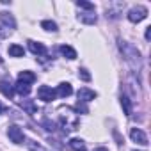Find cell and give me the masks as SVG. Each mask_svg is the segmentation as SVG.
I'll list each match as a JSON object with an SVG mask.
<instances>
[{
  "label": "cell",
  "instance_id": "cell-18",
  "mask_svg": "<svg viewBox=\"0 0 151 151\" xmlns=\"http://www.w3.org/2000/svg\"><path fill=\"white\" fill-rule=\"evenodd\" d=\"M121 107H123V110H124V114L126 116H132V100L128 98V96H121Z\"/></svg>",
  "mask_w": 151,
  "mask_h": 151
},
{
  "label": "cell",
  "instance_id": "cell-10",
  "mask_svg": "<svg viewBox=\"0 0 151 151\" xmlns=\"http://www.w3.org/2000/svg\"><path fill=\"white\" fill-rule=\"evenodd\" d=\"M29 50L34 53V55H46V48L43 43H37V41H29Z\"/></svg>",
  "mask_w": 151,
  "mask_h": 151
},
{
  "label": "cell",
  "instance_id": "cell-6",
  "mask_svg": "<svg viewBox=\"0 0 151 151\" xmlns=\"http://www.w3.org/2000/svg\"><path fill=\"white\" fill-rule=\"evenodd\" d=\"M130 139H132L133 142L140 144V146H147V144H149V142H147V135H146L140 128H132V130H130Z\"/></svg>",
  "mask_w": 151,
  "mask_h": 151
},
{
  "label": "cell",
  "instance_id": "cell-19",
  "mask_svg": "<svg viewBox=\"0 0 151 151\" xmlns=\"http://www.w3.org/2000/svg\"><path fill=\"white\" fill-rule=\"evenodd\" d=\"M41 27H43L45 30H48V32H57V30H59V29H57V23L52 22V20H43V22H41Z\"/></svg>",
  "mask_w": 151,
  "mask_h": 151
},
{
  "label": "cell",
  "instance_id": "cell-7",
  "mask_svg": "<svg viewBox=\"0 0 151 151\" xmlns=\"http://www.w3.org/2000/svg\"><path fill=\"white\" fill-rule=\"evenodd\" d=\"M77 96H78V101L87 103V101H93V100L96 98V93H94V91H91L89 87H82V89L77 93Z\"/></svg>",
  "mask_w": 151,
  "mask_h": 151
},
{
  "label": "cell",
  "instance_id": "cell-2",
  "mask_svg": "<svg viewBox=\"0 0 151 151\" xmlns=\"http://www.w3.org/2000/svg\"><path fill=\"white\" fill-rule=\"evenodd\" d=\"M119 48H121L124 59L130 62V66H132L133 69H140L142 60H140V53H139V50H137L135 46H132L130 43H126V41H119Z\"/></svg>",
  "mask_w": 151,
  "mask_h": 151
},
{
  "label": "cell",
  "instance_id": "cell-11",
  "mask_svg": "<svg viewBox=\"0 0 151 151\" xmlns=\"http://www.w3.org/2000/svg\"><path fill=\"white\" fill-rule=\"evenodd\" d=\"M68 146H69L71 151H87V146H86V142L82 139H71L68 142Z\"/></svg>",
  "mask_w": 151,
  "mask_h": 151
},
{
  "label": "cell",
  "instance_id": "cell-14",
  "mask_svg": "<svg viewBox=\"0 0 151 151\" xmlns=\"http://www.w3.org/2000/svg\"><path fill=\"white\" fill-rule=\"evenodd\" d=\"M36 80V75L32 71H22L18 75V82H23V84H32Z\"/></svg>",
  "mask_w": 151,
  "mask_h": 151
},
{
  "label": "cell",
  "instance_id": "cell-25",
  "mask_svg": "<svg viewBox=\"0 0 151 151\" xmlns=\"http://www.w3.org/2000/svg\"><path fill=\"white\" fill-rule=\"evenodd\" d=\"M146 39H151V27L146 29Z\"/></svg>",
  "mask_w": 151,
  "mask_h": 151
},
{
  "label": "cell",
  "instance_id": "cell-21",
  "mask_svg": "<svg viewBox=\"0 0 151 151\" xmlns=\"http://www.w3.org/2000/svg\"><path fill=\"white\" fill-rule=\"evenodd\" d=\"M0 18H2V22H4V23H7V25L14 27V20H13L11 16H7V13H0Z\"/></svg>",
  "mask_w": 151,
  "mask_h": 151
},
{
  "label": "cell",
  "instance_id": "cell-8",
  "mask_svg": "<svg viewBox=\"0 0 151 151\" xmlns=\"http://www.w3.org/2000/svg\"><path fill=\"white\" fill-rule=\"evenodd\" d=\"M55 94L60 96V98H68V96H71V94H73V87H71V84H69V82H62V84H59Z\"/></svg>",
  "mask_w": 151,
  "mask_h": 151
},
{
  "label": "cell",
  "instance_id": "cell-3",
  "mask_svg": "<svg viewBox=\"0 0 151 151\" xmlns=\"http://www.w3.org/2000/svg\"><path fill=\"white\" fill-rule=\"evenodd\" d=\"M146 18H147V9L142 7V6L132 7V9L128 11V20H130L132 23H139V22H142V20H146Z\"/></svg>",
  "mask_w": 151,
  "mask_h": 151
},
{
  "label": "cell",
  "instance_id": "cell-26",
  "mask_svg": "<svg viewBox=\"0 0 151 151\" xmlns=\"http://www.w3.org/2000/svg\"><path fill=\"white\" fill-rule=\"evenodd\" d=\"M4 110H6V107H4V105H2V103H0V114H2V112H4Z\"/></svg>",
  "mask_w": 151,
  "mask_h": 151
},
{
  "label": "cell",
  "instance_id": "cell-24",
  "mask_svg": "<svg viewBox=\"0 0 151 151\" xmlns=\"http://www.w3.org/2000/svg\"><path fill=\"white\" fill-rule=\"evenodd\" d=\"M77 110H82V112H87V107H86V105H84L82 101H78V103H77Z\"/></svg>",
  "mask_w": 151,
  "mask_h": 151
},
{
  "label": "cell",
  "instance_id": "cell-15",
  "mask_svg": "<svg viewBox=\"0 0 151 151\" xmlns=\"http://www.w3.org/2000/svg\"><path fill=\"white\" fill-rule=\"evenodd\" d=\"M20 105L23 107V110H25L27 114H36V112H37V107H36V103H34L32 100H22Z\"/></svg>",
  "mask_w": 151,
  "mask_h": 151
},
{
  "label": "cell",
  "instance_id": "cell-17",
  "mask_svg": "<svg viewBox=\"0 0 151 151\" xmlns=\"http://www.w3.org/2000/svg\"><path fill=\"white\" fill-rule=\"evenodd\" d=\"M9 55H11V57H23V55H25V50H23V46H20V45H11V46H9Z\"/></svg>",
  "mask_w": 151,
  "mask_h": 151
},
{
  "label": "cell",
  "instance_id": "cell-20",
  "mask_svg": "<svg viewBox=\"0 0 151 151\" xmlns=\"http://www.w3.org/2000/svg\"><path fill=\"white\" fill-rule=\"evenodd\" d=\"M77 7L86 9V11H94V4H91V2H84V0H78V2H77Z\"/></svg>",
  "mask_w": 151,
  "mask_h": 151
},
{
  "label": "cell",
  "instance_id": "cell-12",
  "mask_svg": "<svg viewBox=\"0 0 151 151\" xmlns=\"http://www.w3.org/2000/svg\"><path fill=\"white\" fill-rule=\"evenodd\" d=\"M60 53L66 57V59H69V60H73V59H77V50H75V48H71L69 45H62L60 48Z\"/></svg>",
  "mask_w": 151,
  "mask_h": 151
},
{
  "label": "cell",
  "instance_id": "cell-16",
  "mask_svg": "<svg viewBox=\"0 0 151 151\" xmlns=\"http://www.w3.org/2000/svg\"><path fill=\"white\" fill-rule=\"evenodd\" d=\"M0 91H2V94H4L6 98H9V100L14 96V89L11 87V84H9V82H4V80L0 82Z\"/></svg>",
  "mask_w": 151,
  "mask_h": 151
},
{
  "label": "cell",
  "instance_id": "cell-5",
  "mask_svg": "<svg viewBox=\"0 0 151 151\" xmlns=\"http://www.w3.org/2000/svg\"><path fill=\"white\" fill-rule=\"evenodd\" d=\"M7 137H9L11 142H14V144H23V142H25V135H23V132H22L18 126H9V128H7Z\"/></svg>",
  "mask_w": 151,
  "mask_h": 151
},
{
  "label": "cell",
  "instance_id": "cell-9",
  "mask_svg": "<svg viewBox=\"0 0 151 151\" xmlns=\"http://www.w3.org/2000/svg\"><path fill=\"white\" fill-rule=\"evenodd\" d=\"M78 20L82 23H87V25H94L98 22V16L94 14V11H87V13H80L78 14Z\"/></svg>",
  "mask_w": 151,
  "mask_h": 151
},
{
  "label": "cell",
  "instance_id": "cell-13",
  "mask_svg": "<svg viewBox=\"0 0 151 151\" xmlns=\"http://www.w3.org/2000/svg\"><path fill=\"white\" fill-rule=\"evenodd\" d=\"M14 91H16L20 96H29V94H30V84L16 82V84H14Z\"/></svg>",
  "mask_w": 151,
  "mask_h": 151
},
{
  "label": "cell",
  "instance_id": "cell-28",
  "mask_svg": "<svg viewBox=\"0 0 151 151\" xmlns=\"http://www.w3.org/2000/svg\"><path fill=\"white\" fill-rule=\"evenodd\" d=\"M133 151H137V149H133Z\"/></svg>",
  "mask_w": 151,
  "mask_h": 151
},
{
  "label": "cell",
  "instance_id": "cell-1",
  "mask_svg": "<svg viewBox=\"0 0 151 151\" xmlns=\"http://www.w3.org/2000/svg\"><path fill=\"white\" fill-rule=\"evenodd\" d=\"M57 123L66 133H69V132L78 130L80 117L75 112V109H71V107H59L57 109Z\"/></svg>",
  "mask_w": 151,
  "mask_h": 151
},
{
  "label": "cell",
  "instance_id": "cell-4",
  "mask_svg": "<svg viewBox=\"0 0 151 151\" xmlns=\"http://www.w3.org/2000/svg\"><path fill=\"white\" fill-rule=\"evenodd\" d=\"M37 98L41 101H45V103H50V101H53L57 98V94H55V89H52L50 86H41L37 89Z\"/></svg>",
  "mask_w": 151,
  "mask_h": 151
},
{
  "label": "cell",
  "instance_id": "cell-23",
  "mask_svg": "<svg viewBox=\"0 0 151 151\" xmlns=\"http://www.w3.org/2000/svg\"><path fill=\"white\" fill-rule=\"evenodd\" d=\"M29 147H30V151H48V149H45L43 146H39V144H36L34 140H30V142H29Z\"/></svg>",
  "mask_w": 151,
  "mask_h": 151
},
{
  "label": "cell",
  "instance_id": "cell-27",
  "mask_svg": "<svg viewBox=\"0 0 151 151\" xmlns=\"http://www.w3.org/2000/svg\"><path fill=\"white\" fill-rule=\"evenodd\" d=\"M96 151H107V149H96Z\"/></svg>",
  "mask_w": 151,
  "mask_h": 151
},
{
  "label": "cell",
  "instance_id": "cell-22",
  "mask_svg": "<svg viewBox=\"0 0 151 151\" xmlns=\"http://www.w3.org/2000/svg\"><path fill=\"white\" fill-rule=\"evenodd\" d=\"M78 77H80L82 80H86V82H89V80H91V75H89V73H87V69H84V68H82V69H78Z\"/></svg>",
  "mask_w": 151,
  "mask_h": 151
}]
</instances>
